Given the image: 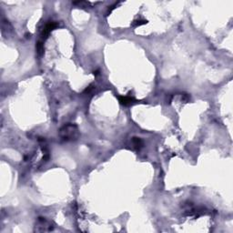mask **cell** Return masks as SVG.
<instances>
[{
  "instance_id": "5b68a950",
  "label": "cell",
  "mask_w": 233,
  "mask_h": 233,
  "mask_svg": "<svg viewBox=\"0 0 233 233\" xmlns=\"http://www.w3.org/2000/svg\"><path fill=\"white\" fill-rule=\"evenodd\" d=\"M132 144H133V146L136 148H138V149H140V148H141V146H142V141H141V140L140 139H139V138H133L132 139Z\"/></svg>"
},
{
  "instance_id": "8992f818",
  "label": "cell",
  "mask_w": 233,
  "mask_h": 233,
  "mask_svg": "<svg viewBox=\"0 0 233 233\" xmlns=\"http://www.w3.org/2000/svg\"><path fill=\"white\" fill-rule=\"evenodd\" d=\"M148 23V21L147 20H138V21H135L134 22V26H141V25H145V24H147Z\"/></svg>"
},
{
  "instance_id": "3957f363",
  "label": "cell",
  "mask_w": 233,
  "mask_h": 233,
  "mask_svg": "<svg viewBox=\"0 0 233 233\" xmlns=\"http://www.w3.org/2000/svg\"><path fill=\"white\" fill-rule=\"evenodd\" d=\"M118 100L120 104L124 106H129L136 102V100L132 97H130V96H121V97H118Z\"/></svg>"
},
{
  "instance_id": "277c9868",
  "label": "cell",
  "mask_w": 233,
  "mask_h": 233,
  "mask_svg": "<svg viewBox=\"0 0 233 233\" xmlns=\"http://www.w3.org/2000/svg\"><path fill=\"white\" fill-rule=\"evenodd\" d=\"M36 48H37V52L38 54V56H42L44 53V45L41 41H38L36 45Z\"/></svg>"
},
{
  "instance_id": "7a4b0ae2",
  "label": "cell",
  "mask_w": 233,
  "mask_h": 233,
  "mask_svg": "<svg viewBox=\"0 0 233 233\" xmlns=\"http://www.w3.org/2000/svg\"><path fill=\"white\" fill-rule=\"evenodd\" d=\"M58 26V25L57 22H54V21L49 22L48 24H47V25L45 26L44 29H43V31H42V34H41V37H42L44 39L47 38V37H48V35L50 34V32H51L52 30H54L55 28H56Z\"/></svg>"
},
{
  "instance_id": "6da1fadb",
  "label": "cell",
  "mask_w": 233,
  "mask_h": 233,
  "mask_svg": "<svg viewBox=\"0 0 233 233\" xmlns=\"http://www.w3.org/2000/svg\"><path fill=\"white\" fill-rule=\"evenodd\" d=\"M59 135L64 141H72L78 138L79 132L75 124H66L60 129Z\"/></svg>"
}]
</instances>
